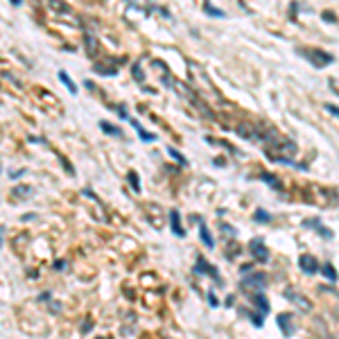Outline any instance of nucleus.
Instances as JSON below:
<instances>
[{
    "mask_svg": "<svg viewBox=\"0 0 339 339\" xmlns=\"http://www.w3.org/2000/svg\"><path fill=\"white\" fill-rule=\"evenodd\" d=\"M168 154H170L172 159H174V161H176V163H179V165H188L186 156H184V154H179V152H176V149H172V145H170V147H168Z\"/></svg>",
    "mask_w": 339,
    "mask_h": 339,
    "instance_id": "nucleus-19",
    "label": "nucleus"
},
{
    "mask_svg": "<svg viewBox=\"0 0 339 339\" xmlns=\"http://www.w3.org/2000/svg\"><path fill=\"white\" fill-rule=\"evenodd\" d=\"M100 129L104 134H111V136H118V138H122V132H120L118 127H113V124H109L107 120H100Z\"/></svg>",
    "mask_w": 339,
    "mask_h": 339,
    "instance_id": "nucleus-15",
    "label": "nucleus"
},
{
    "mask_svg": "<svg viewBox=\"0 0 339 339\" xmlns=\"http://www.w3.org/2000/svg\"><path fill=\"white\" fill-rule=\"evenodd\" d=\"M86 52L91 57H95V52H97V41H95V36H93L91 32H86Z\"/></svg>",
    "mask_w": 339,
    "mask_h": 339,
    "instance_id": "nucleus-16",
    "label": "nucleus"
},
{
    "mask_svg": "<svg viewBox=\"0 0 339 339\" xmlns=\"http://www.w3.org/2000/svg\"><path fill=\"white\" fill-rule=\"evenodd\" d=\"M260 179H263V181H267L269 186L278 188V181H276V179H274V176H271V174H267V172H263V174H260Z\"/></svg>",
    "mask_w": 339,
    "mask_h": 339,
    "instance_id": "nucleus-22",
    "label": "nucleus"
},
{
    "mask_svg": "<svg viewBox=\"0 0 339 339\" xmlns=\"http://www.w3.org/2000/svg\"><path fill=\"white\" fill-rule=\"evenodd\" d=\"M267 288V276L263 271H249L244 274L242 283H240V290L247 292V294H253V292H263Z\"/></svg>",
    "mask_w": 339,
    "mask_h": 339,
    "instance_id": "nucleus-1",
    "label": "nucleus"
},
{
    "mask_svg": "<svg viewBox=\"0 0 339 339\" xmlns=\"http://www.w3.org/2000/svg\"><path fill=\"white\" fill-rule=\"evenodd\" d=\"M278 328H280V332H283V337L294 335V330H296L294 315H292V312H280V315H278Z\"/></svg>",
    "mask_w": 339,
    "mask_h": 339,
    "instance_id": "nucleus-7",
    "label": "nucleus"
},
{
    "mask_svg": "<svg viewBox=\"0 0 339 339\" xmlns=\"http://www.w3.org/2000/svg\"><path fill=\"white\" fill-rule=\"evenodd\" d=\"M59 80H61V82H64V84H66V88H68V91H70V93H72V95H77V86H75V82H72V80H70V75H68V72H64V70H59Z\"/></svg>",
    "mask_w": 339,
    "mask_h": 339,
    "instance_id": "nucleus-14",
    "label": "nucleus"
},
{
    "mask_svg": "<svg viewBox=\"0 0 339 339\" xmlns=\"http://www.w3.org/2000/svg\"><path fill=\"white\" fill-rule=\"evenodd\" d=\"M253 220H255V222H265V224H267V222H271V215H269L267 211H263V208H260V211H255Z\"/></svg>",
    "mask_w": 339,
    "mask_h": 339,
    "instance_id": "nucleus-20",
    "label": "nucleus"
},
{
    "mask_svg": "<svg viewBox=\"0 0 339 339\" xmlns=\"http://www.w3.org/2000/svg\"><path fill=\"white\" fill-rule=\"evenodd\" d=\"M14 192H16V195H20V197H28L30 192H32V188H23V186H20V188H16Z\"/></svg>",
    "mask_w": 339,
    "mask_h": 339,
    "instance_id": "nucleus-26",
    "label": "nucleus"
},
{
    "mask_svg": "<svg viewBox=\"0 0 339 339\" xmlns=\"http://www.w3.org/2000/svg\"><path fill=\"white\" fill-rule=\"evenodd\" d=\"M283 296H285V299L290 301L292 305H296V307H299L301 312H310V310H312V303H310V299H307V296H303V294H299V292H296L294 288H285Z\"/></svg>",
    "mask_w": 339,
    "mask_h": 339,
    "instance_id": "nucleus-3",
    "label": "nucleus"
},
{
    "mask_svg": "<svg viewBox=\"0 0 339 339\" xmlns=\"http://www.w3.org/2000/svg\"><path fill=\"white\" fill-rule=\"evenodd\" d=\"M249 296H251V303L258 307L263 315H267V312H269V301H267V296H265L263 292H253V294H249Z\"/></svg>",
    "mask_w": 339,
    "mask_h": 339,
    "instance_id": "nucleus-10",
    "label": "nucleus"
},
{
    "mask_svg": "<svg viewBox=\"0 0 339 339\" xmlns=\"http://www.w3.org/2000/svg\"><path fill=\"white\" fill-rule=\"evenodd\" d=\"M25 170H16V172H9V179H18V176H23Z\"/></svg>",
    "mask_w": 339,
    "mask_h": 339,
    "instance_id": "nucleus-29",
    "label": "nucleus"
},
{
    "mask_svg": "<svg viewBox=\"0 0 339 339\" xmlns=\"http://www.w3.org/2000/svg\"><path fill=\"white\" fill-rule=\"evenodd\" d=\"M170 226H172V233H174L176 238H186V228L181 226L179 211H170Z\"/></svg>",
    "mask_w": 339,
    "mask_h": 339,
    "instance_id": "nucleus-9",
    "label": "nucleus"
},
{
    "mask_svg": "<svg viewBox=\"0 0 339 339\" xmlns=\"http://www.w3.org/2000/svg\"><path fill=\"white\" fill-rule=\"evenodd\" d=\"M199 238H201V242L206 244L208 249H213V247H215V240H213L211 231H208V226H206V224H203V222L199 224Z\"/></svg>",
    "mask_w": 339,
    "mask_h": 339,
    "instance_id": "nucleus-12",
    "label": "nucleus"
},
{
    "mask_svg": "<svg viewBox=\"0 0 339 339\" xmlns=\"http://www.w3.org/2000/svg\"><path fill=\"white\" fill-rule=\"evenodd\" d=\"M127 181H129V186L134 188L136 195H138V192H140V176L136 174V172H129V174H127Z\"/></svg>",
    "mask_w": 339,
    "mask_h": 339,
    "instance_id": "nucleus-18",
    "label": "nucleus"
},
{
    "mask_svg": "<svg viewBox=\"0 0 339 339\" xmlns=\"http://www.w3.org/2000/svg\"><path fill=\"white\" fill-rule=\"evenodd\" d=\"M55 269H66V263H64V260H57V263H55Z\"/></svg>",
    "mask_w": 339,
    "mask_h": 339,
    "instance_id": "nucleus-31",
    "label": "nucleus"
},
{
    "mask_svg": "<svg viewBox=\"0 0 339 339\" xmlns=\"http://www.w3.org/2000/svg\"><path fill=\"white\" fill-rule=\"evenodd\" d=\"M299 267H301V271H303V274H307V276H312V274H317V271H321L319 260H317L315 255H310V253L299 255Z\"/></svg>",
    "mask_w": 339,
    "mask_h": 339,
    "instance_id": "nucleus-6",
    "label": "nucleus"
},
{
    "mask_svg": "<svg viewBox=\"0 0 339 339\" xmlns=\"http://www.w3.org/2000/svg\"><path fill=\"white\" fill-rule=\"evenodd\" d=\"M203 12H206L208 16H215V18H224V12H220V9H215V7H211V5H206V7H203Z\"/></svg>",
    "mask_w": 339,
    "mask_h": 339,
    "instance_id": "nucleus-21",
    "label": "nucleus"
},
{
    "mask_svg": "<svg viewBox=\"0 0 339 339\" xmlns=\"http://www.w3.org/2000/svg\"><path fill=\"white\" fill-rule=\"evenodd\" d=\"M132 72H134V77H138V80H140V82H143V80H145V72H143V68H140L138 64H136V66L132 68Z\"/></svg>",
    "mask_w": 339,
    "mask_h": 339,
    "instance_id": "nucleus-25",
    "label": "nucleus"
},
{
    "mask_svg": "<svg viewBox=\"0 0 339 339\" xmlns=\"http://www.w3.org/2000/svg\"><path fill=\"white\" fill-rule=\"evenodd\" d=\"M299 52H301V57H305L315 68H326L332 64V59H335L330 52H323V50H299Z\"/></svg>",
    "mask_w": 339,
    "mask_h": 339,
    "instance_id": "nucleus-2",
    "label": "nucleus"
},
{
    "mask_svg": "<svg viewBox=\"0 0 339 339\" xmlns=\"http://www.w3.org/2000/svg\"><path fill=\"white\" fill-rule=\"evenodd\" d=\"M195 274H208V276H213V280L215 283H220V271H217L215 267H211V265L206 263V260L201 258H197V265H195Z\"/></svg>",
    "mask_w": 339,
    "mask_h": 339,
    "instance_id": "nucleus-8",
    "label": "nucleus"
},
{
    "mask_svg": "<svg viewBox=\"0 0 339 339\" xmlns=\"http://www.w3.org/2000/svg\"><path fill=\"white\" fill-rule=\"evenodd\" d=\"M208 301H211V307H217V305H220V301H217V296L213 294V292H208Z\"/></svg>",
    "mask_w": 339,
    "mask_h": 339,
    "instance_id": "nucleus-28",
    "label": "nucleus"
},
{
    "mask_svg": "<svg viewBox=\"0 0 339 339\" xmlns=\"http://www.w3.org/2000/svg\"><path fill=\"white\" fill-rule=\"evenodd\" d=\"M323 109H326L328 113H332V116H337V118H339V107H335V104L326 102V104H323Z\"/></svg>",
    "mask_w": 339,
    "mask_h": 339,
    "instance_id": "nucleus-23",
    "label": "nucleus"
},
{
    "mask_svg": "<svg viewBox=\"0 0 339 339\" xmlns=\"http://www.w3.org/2000/svg\"><path fill=\"white\" fill-rule=\"evenodd\" d=\"M321 271H323V276H326L330 283H337V271L332 265H321Z\"/></svg>",
    "mask_w": 339,
    "mask_h": 339,
    "instance_id": "nucleus-17",
    "label": "nucleus"
},
{
    "mask_svg": "<svg viewBox=\"0 0 339 339\" xmlns=\"http://www.w3.org/2000/svg\"><path fill=\"white\" fill-rule=\"evenodd\" d=\"M132 124H134L136 132H138V136H140V140H143V143H152V140H156V136H154V134H149V132H145L143 124H140L138 120H132Z\"/></svg>",
    "mask_w": 339,
    "mask_h": 339,
    "instance_id": "nucleus-13",
    "label": "nucleus"
},
{
    "mask_svg": "<svg viewBox=\"0 0 339 339\" xmlns=\"http://www.w3.org/2000/svg\"><path fill=\"white\" fill-rule=\"evenodd\" d=\"M323 20H326V23H335L337 16H335V14H330V12H323Z\"/></svg>",
    "mask_w": 339,
    "mask_h": 339,
    "instance_id": "nucleus-27",
    "label": "nucleus"
},
{
    "mask_svg": "<svg viewBox=\"0 0 339 339\" xmlns=\"http://www.w3.org/2000/svg\"><path fill=\"white\" fill-rule=\"evenodd\" d=\"M91 328H93V321H86L84 326H82V332H91Z\"/></svg>",
    "mask_w": 339,
    "mask_h": 339,
    "instance_id": "nucleus-30",
    "label": "nucleus"
},
{
    "mask_svg": "<svg viewBox=\"0 0 339 339\" xmlns=\"http://www.w3.org/2000/svg\"><path fill=\"white\" fill-rule=\"evenodd\" d=\"M222 231H224V236H226V233H231V236H236V231H233V226H222Z\"/></svg>",
    "mask_w": 339,
    "mask_h": 339,
    "instance_id": "nucleus-32",
    "label": "nucleus"
},
{
    "mask_svg": "<svg viewBox=\"0 0 339 339\" xmlns=\"http://www.w3.org/2000/svg\"><path fill=\"white\" fill-rule=\"evenodd\" d=\"M236 132L240 134V136H244V138H249V140H260V134L255 132V129L251 127L249 122H244V124H238V129Z\"/></svg>",
    "mask_w": 339,
    "mask_h": 339,
    "instance_id": "nucleus-11",
    "label": "nucleus"
},
{
    "mask_svg": "<svg viewBox=\"0 0 339 339\" xmlns=\"http://www.w3.org/2000/svg\"><path fill=\"white\" fill-rule=\"evenodd\" d=\"M249 251L253 253V258L258 260V263H267L269 260V249L265 247L263 238H253L251 242H249Z\"/></svg>",
    "mask_w": 339,
    "mask_h": 339,
    "instance_id": "nucleus-5",
    "label": "nucleus"
},
{
    "mask_svg": "<svg viewBox=\"0 0 339 339\" xmlns=\"http://www.w3.org/2000/svg\"><path fill=\"white\" fill-rule=\"evenodd\" d=\"M52 16H61V18H70L72 16V7L64 0H45Z\"/></svg>",
    "mask_w": 339,
    "mask_h": 339,
    "instance_id": "nucleus-4",
    "label": "nucleus"
},
{
    "mask_svg": "<svg viewBox=\"0 0 339 339\" xmlns=\"http://www.w3.org/2000/svg\"><path fill=\"white\" fill-rule=\"evenodd\" d=\"M315 231H317V233H319V236H323V238H326V240H330V238H332V233H330V231H328V228H326V226H321V224H319V226H317V228H315Z\"/></svg>",
    "mask_w": 339,
    "mask_h": 339,
    "instance_id": "nucleus-24",
    "label": "nucleus"
}]
</instances>
